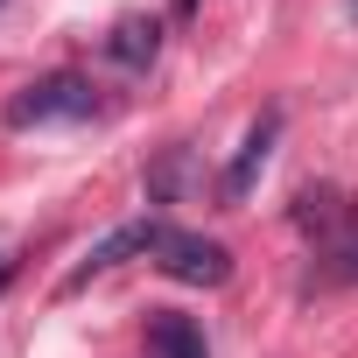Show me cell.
Masks as SVG:
<instances>
[{
	"instance_id": "52a82bcc",
	"label": "cell",
	"mask_w": 358,
	"mask_h": 358,
	"mask_svg": "<svg viewBox=\"0 0 358 358\" xmlns=\"http://www.w3.org/2000/svg\"><path fill=\"white\" fill-rule=\"evenodd\" d=\"M344 281H358V239L330 246V253H323V267L309 274V288H344Z\"/></svg>"
},
{
	"instance_id": "30bf717a",
	"label": "cell",
	"mask_w": 358,
	"mask_h": 358,
	"mask_svg": "<svg viewBox=\"0 0 358 358\" xmlns=\"http://www.w3.org/2000/svg\"><path fill=\"white\" fill-rule=\"evenodd\" d=\"M344 15H351V22H358V0H344Z\"/></svg>"
},
{
	"instance_id": "5b68a950",
	"label": "cell",
	"mask_w": 358,
	"mask_h": 358,
	"mask_svg": "<svg viewBox=\"0 0 358 358\" xmlns=\"http://www.w3.org/2000/svg\"><path fill=\"white\" fill-rule=\"evenodd\" d=\"M155 50H162V22H155V15H120V22H113V36H106V57H113V64H127V71L155 64Z\"/></svg>"
},
{
	"instance_id": "ba28073f",
	"label": "cell",
	"mask_w": 358,
	"mask_h": 358,
	"mask_svg": "<svg viewBox=\"0 0 358 358\" xmlns=\"http://www.w3.org/2000/svg\"><path fill=\"white\" fill-rule=\"evenodd\" d=\"M295 218H302V225H323V232H337V225H344V204H337V190H302Z\"/></svg>"
},
{
	"instance_id": "8992f818",
	"label": "cell",
	"mask_w": 358,
	"mask_h": 358,
	"mask_svg": "<svg viewBox=\"0 0 358 358\" xmlns=\"http://www.w3.org/2000/svg\"><path fill=\"white\" fill-rule=\"evenodd\" d=\"M148 344H155V358H211L204 330H197L190 316H176V309H162V316L148 323Z\"/></svg>"
},
{
	"instance_id": "7a4b0ae2",
	"label": "cell",
	"mask_w": 358,
	"mask_h": 358,
	"mask_svg": "<svg viewBox=\"0 0 358 358\" xmlns=\"http://www.w3.org/2000/svg\"><path fill=\"white\" fill-rule=\"evenodd\" d=\"M155 260H162L169 281H190V288H225L232 281V253L218 239H204V232H169Z\"/></svg>"
},
{
	"instance_id": "3957f363",
	"label": "cell",
	"mask_w": 358,
	"mask_h": 358,
	"mask_svg": "<svg viewBox=\"0 0 358 358\" xmlns=\"http://www.w3.org/2000/svg\"><path fill=\"white\" fill-rule=\"evenodd\" d=\"M162 239H169V225H162V218H134V225L106 232V239H99V246L71 267V281H64V288H85L92 274H113L120 260H148V253H162Z\"/></svg>"
},
{
	"instance_id": "6da1fadb",
	"label": "cell",
	"mask_w": 358,
	"mask_h": 358,
	"mask_svg": "<svg viewBox=\"0 0 358 358\" xmlns=\"http://www.w3.org/2000/svg\"><path fill=\"white\" fill-rule=\"evenodd\" d=\"M92 113H99L92 78H78V71H50V78L22 85V92L8 99V113H0V120L22 134V127H78V120H92Z\"/></svg>"
},
{
	"instance_id": "9c48e42d",
	"label": "cell",
	"mask_w": 358,
	"mask_h": 358,
	"mask_svg": "<svg viewBox=\"0 0 358 358\" xmlns=\"http://www.w3.org/2000/svg\"><path fill=\"white\" fill-rule=\"evenodd\" d=\"M183 176H190V155L176 148V155H169V162H162V169L148 176V190H155V197H169V190H183Z\"/></svg>"
},
{
	"instance_id": "277c9868",
	"label": "cell",
	"mask_w": 358,
	"mask_h": 358,
	"mask_svg": "<svg viewBox=\"0 0 358 358\" xmlns=\"http://www.w3.org/2000/svg\"><path fill=\"white\" fill-rule=\"evenodd\" d=\"M274 134H281V113H260L253 127H246V141H239V155H232V169H225V204H239L246 190H253V176L267 169V155H274Z\"/></svg>"
}]
</instances>
